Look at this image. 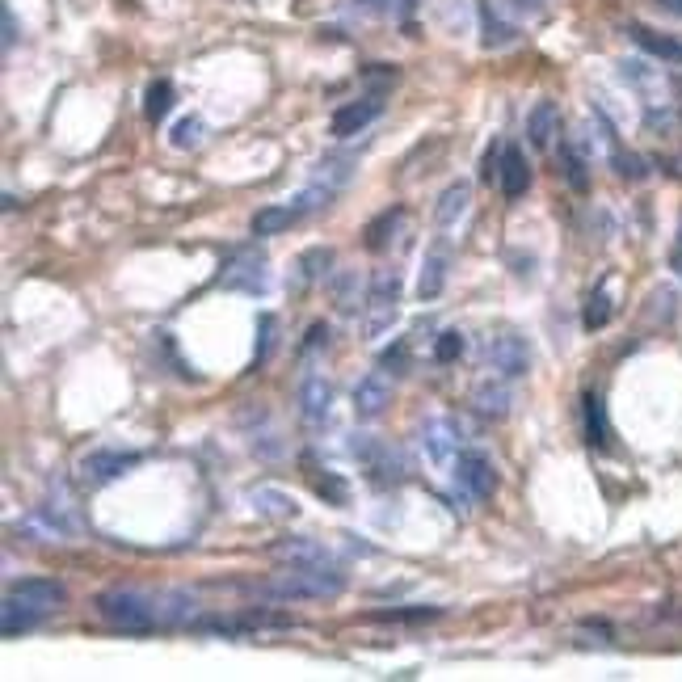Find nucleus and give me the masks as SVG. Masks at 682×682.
<instances>
[{
	"mask_svg": "<svg viewBox=\"0 0 682 682\" xmlns=\"http://www.w3.org/2000/svg\"><path fill=\"white\" fill-rule=\"evenodd\" d=\"M341 590H346V573L337 565L329 569L291 565L262 581V586H253V598H262V603H316V598H337Z\"/></svg>",
	"mask_w": 682,
	"mask_h": 682,
	"instance_id": "1",
	"label": "nucleus"
},
{
	"mask_svg": "<svg viewBox=\"0 0 682 682\" xmlns=\"http://www.w3.org/2000/svg\"><path fill=\"white\" fill-rule=\"evenodd\" d=\"M97 615H102L114 632H152L160 624L152 598H144L139 590H123V586L97 594Z\"/></svg>",
	"mask_w": 682,
	"mask_h": 682,
	"instance_id": "2",
	"label": "nucleus"
},
{
	"mask_svg": "<svg viewBox=\"0 0 682 682\" xmlns=\"http://www.w3.org/2000/svg\"><path fill=\"white\" fill-rule=\"evenodd\" d=\"M400 291H405V283H400V270L396 266H384L371 274V287H367V316H363V333L367 341L384 337L392 329V320L400 316Z\"/></svg>",
	"mask_w": 682,
	"mask_h": 682,
	"instance_id": "3",
	"label": "nucleus"
},
{
	"mask_svg": "<svg viewBox=\"0 0 682 682\" xmlns=\"http://www.w3.org/2000/svg\"><path fill=\"white\" fill-rule=\"evenodd\" d=\"M219 287L245 291V295H266L270 291V262L262 249H240L228 257V266L219 270Z\"/></svg>",
	"mask_w": 682,
	"mask_h": 682,
	"instance_id": "4",
	"label": "nucleus"
},
{
	"mask_svg": "<svg viewBox=\"0 0 682 682\" xmlns=\"http://www.w3.org/2000/svg\"><path fill=\"white\" fill-rule=\"evenodd\" d=\"M485 363H489L501 379L527 375V371H531V346H527V337H518V333H493V337L485 341Z\"/></svg>",
	"mask_w": 682,
	"mask_h": 682,
	"instance_id": "5",
	"label": "nucleus"
},
{
	"mask_svg": "<svg viewBox=\"0 0 682 682\" xmlns=\"http://www.w3.org/2000/svg\"><path fill=\"white\" fill-rule=\"evenodd\" d=\"M451 472H455V485L464 489L472 501H485L497 489V468L489 464V455H480V451H459Z\"/></svg>",
	"mask_w": 682,
	"mask_h": 682,
	"instance_id": "6",
	"label": "nucleus"
},
{
	"mask_svg": "<svg viewBox=\"0 0 682 682\" xmlns=\"http://www.w3.org/2000/svg\"><path fill=\"white\" fill-rule=\"evenodd\" d=\"M417 434H421L417 443H421V451H426L430 464L451 468L455 459H459V430H455V421H447V417H430V421H421Z\"/></svg>",
	"mask_w": 682,
	"mask_h": 682,
	"instance_id": "7",
	"label": "nucleus"
},
{
	"mask_svg": "<svg viewBox=\"0 0 682 682\" xmlns=\"http://www.w3.org/2000/svg\"><path fill=\"white\" fill-rule=\"evenodd\" d=\"M329 409H333V384L320 371H308L299 379V417H304V426L320 430L329 421Z\"/></svg>",
	"mask_w": 682,
	"mask_h": 682,
	"instance_id": "8",
	"label": "nucleus"
},
{
	"mask_svg": "<svg viewBox=\"0 0 682 682\" xmlns=\"http://www.w3.org/2000/svg\"><path fill=\"white\" fill-rule=\"evenodd\" d=\"M9 598H17V603H26L34 611H43V615H51V611H59L68 603V590L59 586L55 577H22L17 586H9Z\"/></svg>",
	"mask_w": 682,
	"mask_h": 682,
	"instance_id": "9",
	"label": "nucleus"
},
{
	"mask_svg": "<svg viewBox=\"0 0 682 682\" xmlns=\"http://www.w3.org/2000/svg\"><path fill=\"white\" fill-rule=\"evenodd\" d=\"M135 464H139L135 451H93L80 459V476H85L89 485H110V480L127 476Z\"/></svg>",
	"mask_w": 682,
	"mask_h": 682,
	"instance_id": "10",
	"label": "nucleus"
},
{
	"mask_svg": "<svg viewBox=\"0 0 682 682\" xmlns=\"http://www.w3.org/2000/svg\"><path fill=\"white\" fill-rule=\"evenodd\" d=\"M274 560H283V565H312V569H329L333 565V552L325 544H316L308 535H291V539H278L270 548Z\"/></svg>",
	"mask_w": 682,
	"mask_h": 682,
	"instance_id": "11",
	"label": "nucleus"
},
{
	"mask_svg": "<svg viewBox=\"0 0 682 682\" xmlns=\"http://www.w3.org/2000/svg\"><path fill=\"white\" fill-rule=\"evenodd\" d=\"M388 405H392V384L384 379V371H371V375L358 379V388H354V417L375 421V417H384Z\"/></svg>",
	"mask_w": 682,
	"mask_h": 682,
	"instance_id": "12",
	"label": "nucleus"
},
{
	"mask_svg": "<svg viewBox=\"0 0 682 682\" xmlns=\"http://www.w3.org/2000/svg\"><path fill=\"white\" fill-rule=\"evenodd\" d=\"M379 110H384V102H379V93H371V97H358V102H346L337 114H333V135L337 139H350V135H358L367 123H375L379 118Z\"/></svg>",
	"mask_w": 682,
	"mask_h": 682,
	"instance_id": "13",
	"label": "nucleus"
},
{
	"mask_svg": "<svg viewBox=\"0 0 682 682\" xmlns=\"http://www.w3.org/2000/svg\"><path fill=\"white\" fill-rule=\"evenodd\" d=\"M497 186H501V194L510 198H523L527 194V186H531V169H527V156L518 152V148H506L501 152V173H497Z\"/></svg>",
	"mask_w": 682,
	"mask_h": 682,
	"instance_id": "14",
	"label": "nucleus"
},
{
	"mask_svg": "<svg viewBox=\"0 0 682 682\" xmlns=\"http://www.w3.org/2000/svg\"><path fill=\"white\" fill-rule=\"evenodd\" d=\"M472 405H476V413H480V417L501 421V417L510 413L514 396H510V388L501 384V379H480V384L472 388Z\"/></svg>",
	"mask_w": 682,
	"mask_h": 682,
	"instance_id": "15",
	"label": "nucleus"
},
{
	"mask_svg": "<svg viewBox=\"0 0 682 682\" xmlns=\"http://www.w3.org/2000/svg\"><path fill=\"white\" fill-rule=\"evenodd\" d=\"M354 169H358V156H350V152H329V156H320L312 182L316 186H329L333 194H341V186H346L350 177H354Z\"/></svg>",
	"mask_w": 682,
	"mask_h": 682,
	"instance_id": "16",
	"label": "nucleus"
},
{
	"mask_svg": "<svg viewBox=\"0 0 682 682\" xmlns=\"http://www.w3.org/2000/svg\"><path fill=\"white\" fill-rule=\"evenodd\" d=\"M628 34H632V43L640 51H649L653 59H661V64H682V43L678 38L661 34V30H649V26H628Z\"/></svg>",
	"mask_w": 682,
	"mask_h": 682,
	"instance_id": "17",
	"label": "nucleus"
},
{
	"mask_svg": "<svg viewBox=\"0 0 682 682\" xmlns=\"http://www.w3.org/2000/svg\"><path fill=\"white\" fill-rule=\"evenodd\" d=\"M468 203H472V190H468V182H451L443 194H438V207H434V224L438 228H455L459 219L468 215Z\"/></svg>",
	"mask_w": 682,
	"mask_h": 682,
	"instance_id": "18",
	"label": "nucleus"
},
{
	"mask_svg": "<svg viewBox=\"0 0 682 682\" xmlns=\"http://www.w3.org/2000/svg\"><path fill=\"white\" fill-rule=\"evenodd\" d=\"M249 501H253V510L262 514V518H295L299 514V501L287 493V489H274V485H262V489H253L249 493Z\"/></svg>",
	"mask_w": 682,
	"mask_h": 682,
	"instance_id": "19",
	"label": "nucleus"
},
{
	"mask_svg": "<svg viewBox=\"0 0 682 682\" xmlns=\"http://www.w3.org/2000/svg\"><path fill=\"white\" fill-rule=\"evenodd\" d=\"M447 287V249H430L426 262H421V278H417V295L421 299H438Z\"/></svg>",
	"mask_w": 682,
	"mask_h": 682,
	"instance_id": "20",
	"label": "nucleus"
},
{
	"mask_svg": "<svg viewBox=\"0 0 682 682\" xmlns=\"http://www.w3.org/2000/svg\"><path fill=\"white\" fill-rule=\"evenodd\" d=\"M556 131H560V114H556V106H552V102H539V106L531 110V118H527L531 148H548Z\"/></svg>",
	"mask_w": 682,
	"mask_h": 682,
	"instance_id": "21",
	"label": "nucleus"
},
{
	"mask_svg": "<svg viewBox=\"0 0 682 682\" xmlns=\"http://www.w3.org/2000/svg\"><path fill=\"white\" fill-rule=\"evenodd\" d=\"M586 443L590 447H607L611 443V426H607V409H603V396L598 392H586Z\"/></svg>",
	"mask_w": 682,
	"mask_h": 682,
	"instance_id": "22",
	"label": "nucleus"
},
{
	"mask_svg": "<svg viewBox=\"0 0 682 682\" xmlns=\"http://www.w3.org/2000/svg\"><path fill=\"white\" fill-rule=\"evenodd\" d=\"M38 619H43V611H34L26 603H17V598L5 594V607H0V632L5 636H17V632H30Z\"/></svg>",
	"mask_w": 682,
	"mask_h": 682,
	"instance_id": "23",
	"label": "nucleus"
},
{
	"mask_svg": "<svg viewBox=\"0 0 682 682\" xmlns=\"http://www.w3.org/2000/svg\"><path fill=\"white\" fill-rule=\"evenodd\" d=\"M400 224H405V207H388V211L379 215V219H371V224H367V249H371V253L388 249Z\"/></svg>",
	"mask_w": 682,
	"mask_h": 682,
	"instance_id": "24",
	"label": "nucleus"
},
{
	"mask_svg": "<svg viewBox=\"0 0 682 682\" xmlns=\"http://www.w3.org/2000/svg\"><path fill=\"white\" fill-rule=\"evenodd\" d=\"M295 219H299L295 207H262L253 215V236H278V232H287Z\"/></svg>",
	"mask_w": 682,
	"mask_h": 682,
	"instance_id": "25",
	"label": "nucleus"
},
{
	"mask_svg": "<svg viewBox=\"0 0 682 682\" xmlns=\"http://www.w3.org/2000/svg\"><path fill=\"white\" fill-rule=\"evenodd\" d=\"M169 110H173V85L169 80H152L144 93V118L148 123H165Z\"/></svg>",
	"mask_w": 682,
	"mask_h": 682,
	"instance_id": "26",
	"label": "nucleus"
},
{
	"mask_svg": "<svg viewBox=\"0 0 682 682\" xmlns=\"http://www.w3.org/2000/svg\"><path fill=\"white\" fill-rule=\"evenodd\" d=\"M308 476H312V489H316V497H325L329 506H346V501H350L346 480H341L337 472H320V468H312V464H308Z\"/></svg>",
	"mask_w": 682,
	"mask_h": 682,
	"instance_id": "27",
	"label": "nucleus"
},
{
	"mask_svg": "<svg viewBox=\"0 0 682 682\" xmlns=\"http://www.w3.org/2000/svg\"><path fill=\"white\" fill-rule=\"evenodd\" d=\"M203 135H207V123H203V118H198V114H186V118H177V123H173L169 144L186 152V148H198V144H203Z\"/></svg>",
	"mask_w": 682,
	"mask_h": 682,
	"instance_id": "28",
	"label": "nucleus"
},
{
	"mask_svg": "<svg viewBox=\"0 0 682 682\" xmlns=\"http://www.w3.org/2000/svg\"><path fill=\"white\" fill-rule=\"evenodd\" d=\"M480 30H485V47H489V51H493V47H510V43H514V26L501 22L493 5L480 9Z\"/></svg>",
	"mask_w": 682,
	"mask_h": 682,
	"instance_id": "29",
	"label": "nucleus"
},
{
	"mask_svg": "<svg viewBox=\"0 0 682 682\" xmlns=\"http://www.w3.org/2000/svg\"><path fill=\"white\" fill-rule=\"evenodd\" d=\"M329 295H333L337 312H354V308H358V274H354V270H341V274H333Z\"/></svg>",
	"mask_w": 682,
	"mask_h": 682,
	"instance_id": "30",
	"label": "nucleus"
},
{
	"mask_svg": "<svg viewBox=\"0 0 682 682\" xmlns=\"http://www.w3.org/2000/svg\"><path fill=\"white\" fill-rule=\"evenodd\" d=\"M607 320H611V295H607V287H598V291L586 299V316H581V325L594 333V329H603Z\"/></svg>",
	"mask_w": 682,
	"mask_h": 682,
	"instance_id": "31",
	"label": "nucleus"
},
{
	"mask_svg": "<svg viewBox=\"0 0 682 682\" xmlns=\"http://www.w3.org/2000/svg\"><path fill=\"white\" fill-rule=\"evenodd\" d=\"M443 611L438 607H409V611H379L371 615L375 624H426V619H438Z\"/></svg>",
	"mask_w": 682,
	"mask_h": 682,
	"instance_id": "32",
	"label": "nucleus"
},
{
	"mask_svg": "<svg viewBox=\"0 0 682 682\" xmlns=\"http://www.w3.org/2000/svg\"><path fill=\"white\" fill-rule=\"evenodd\" d=\"M274 329H278V320L266 312V316H257V350H253V367H262L266 358H270V350H274Z\"/></svg>",
	"mask_w": 682,
	"mask_h": 682,
	"instance_id": "33",
	"label": "nucleus"
},
{
	"mask_svg": "<svg viewBox=\"0 0 682 682\" xmlns=\"http://www.w3.org/2000/svg\"><path fill=\"white\" fill-rule=\"evenodd\" d=\"M560 169H565V177H569V186H573V190H586V186H590V177H586V160H581L573 148H560Z\"/></svg>",
	"mask_w": 682,
	"mask_h": 682,
	"instance_id": "34",
	"label": "nucleus"
},
{
	"mask_svg": "<svg viewBox=\"0 0 682 682\" xmlns=\"http://www.w3.org/2000/svg\"><path fill=\"white\" fill-rule=\"evenodd\" d=\"M329 262H333L329 249H308L304 257H299V283H312V278H320Z\"/></svg>",
	"mask_w": 682,
	"mask_h": 682,
	"instance_id": "35",
	"label": "nucleus"
},
{
	"mask_svg": "<svg viewBox=\"0 0 682 682\" xmlns=\"http://www.w3.org/2000/svg\"><path fill=\"white\" fill-rule=\"evenodd\" d=\"M459 354H464V333H459V329L438 333V341H434V358H438V363H455Z\"/></svg>",
	"mask_w": 682,
	"mask_h": 682,
	"instance_id": "36",
	"label": "nucleus"
},
{
	"mask_svg": "<svg viewBox=\"0 0 682 682\" xmlns=\"http://www.w3.org/2000/svg\"><path fill=\"white\" fill-rule=\"evenodd\" d=\"M354 13H367V17H396L405 9V0H350Z\"/></svg>",
	"mask_w": 682,
	"mask_h": 682,
	"instance_id": "37",
	"label": "nucleus"
},
{
	"mask_svg": "<svg viewBox=\"0 0 682 682\" xmlns=\"http://www.w3.org/2000/svg\"><path fill=\"white\" fill-rule=\"evenodd\" d=\"M489 5H493L497 13H514V17H535V13H539V5H544V0H489Z\"/></svg>",
	"mask_w": 682,
	"mask_h": 682,
	"instance_id": "38",
	"label": "nucleus"
},
{
	"mask_svg": "<svg viewBox=\"0 0 682 682\" xmlns=\"http://www.w3.org/2000/svg\"><path fill=\"white\" fill-rule=\"evenodd\" d=\"M615 165H619V173H624V177H632V182L645 177V160L632 156V152H615Z\"/></svg>",
	"mask_w": 682,
	"mask_h": 682,
	"instance_id": "39",
	"label": "nucleus"
},
{
	"mask_svg": "<svg viewBox=\"0 0 682 682\" xmlns=\"http://www.w3.org/2000/svg\"><path fill=\"white\" fill-rule=\"evenodd\" d=\"M501 152H506L501 144H493V148L485 152V165H480V182H493V177L501 173Z\"/></svg>",
	"mask_w": 682,
	"mask_h": 682,
	"instance_id": "40",
	"label": "nucleus"
},
{
	"mask_svg": "<svg viewBox=\"0 0 682 682\" xmlns=\"http://www.w3.org/2000/svg\"><path fill=\"white\" fill-rule=\"evenodd\" d=\"M320 346H329V325H325V320H316V325H308L304 354H308V350H320Z\"/></svg>",
	"mask_w": 682,
	"mask_h": 682,
	"instance_id": "41",
	"label": "nucleus"
},
{
	"mask_svg": "<svg viewBox=\"0 0 682 682\" xmlns=\"http://www.w3.org/2000/svg\"><path fill=\"white\" fill-rule=\"evenodd\" d=\"M379 367H392V371H405V346H388L384 354H379Z\"/></svg>",
	"mask_w": 682,
	"mask_h": 682,
	"instance_id": "42",
	"label": "nucleus"
},
{
	"mask_svg": "<svg viewBox=\"0 0 682 682\" xmlns=\"http://www.w3.org/2000/svg\"><path fill=\"white\" fill-rule=\"evenodd\" d=\"M13 43H17V17H13V9L5 5V51H13Z\"/></svg>",
	"mask_w": 682,
	"mask_h": 682,
	"instance_id": "43",
	"label": "nucleus"
},
{
	"mask_svg": "<svg viewBox=\"0 0 682 682\" xmlns=\"http://www.w3.org/2000/svg\"><path fill=\"white\" fill-rule=\"evenodd\" d=\"M657 5H666L670 13H678V17H682V0H657Z\"/></svg>",
	"mask_w": 682,
	"mask_h": 682,
	"instance_id": "44",
	"label": "nucleus"
},
{
	"mask_svg": "<svg viewBox=\"0 0 682 682\" xmlns=\"http://www.w3.org/2000/svg\"><path fill=\"white\" fill-rule=\"evenodd\" d=\"M674 270H678V274H682V249H678V253H674Z\"/></svg>",
	"mask_w": 682,
	"mask_h": 682,
	"instance_id": "45",
	"label": "nucleus"
}]
</instances>
